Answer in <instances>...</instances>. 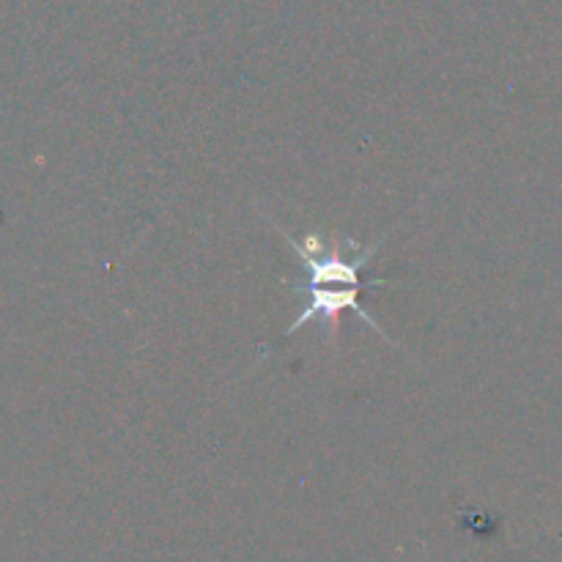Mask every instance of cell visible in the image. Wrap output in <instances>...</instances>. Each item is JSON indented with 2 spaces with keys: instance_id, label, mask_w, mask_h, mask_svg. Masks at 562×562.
I'll list each match as a JSON object with an SVG mask.
<instances>
[{
  "instance_id": "1",
  "label": "cell",
  "mask_w": 562,
  "mask_h": 562,
  "mask_svg": "<svg viewBox=\"0 0 562 562\" xmlns=\"http://www.w3.org/2000/svg\"><path fill=\"white\" fill-rule=\"evenodd\" d=\"M360 291H362V285H307L311 302H307L305 311L294 318V324L285 329V335H294L296 329H302L305 324H311L313 318H324L329 327V338H335V335H338L340 313L355 311L357 316H360L362 322H366L368 327L379 335V338L390 340V335L379 327L376 318H373L371 313L360 305Z\"/></svg>"
}]
</instances>
